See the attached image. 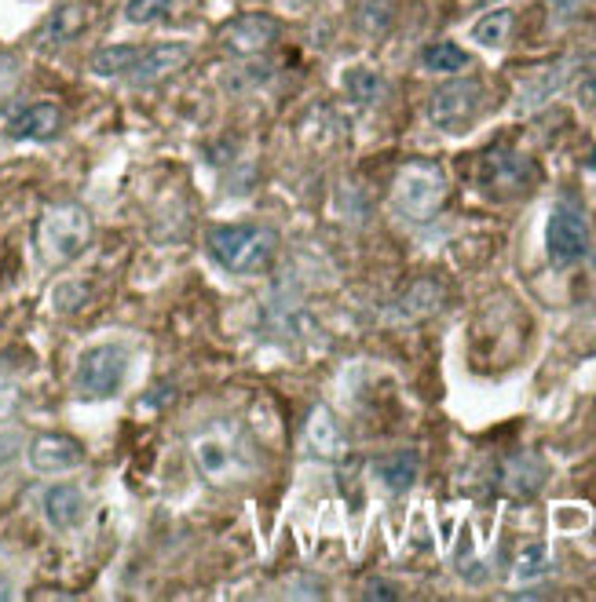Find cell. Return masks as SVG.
Here are the masks:
<instances>
[{"instance_id": "cell-33", "label": "cell", "mask_w": 596, "mask_h": 602, "mask_svg": "<svg viewBox=\"0 0 596 602\" xmlns=\"http://www.w3.org/2000/svg\"><path fill=\"white\" fill-rule=\"evenodd\" d=\"M366 599H399V592H396V588H388V584H369Z\"/></svg>"}, {"instance_id": "cell-29", "label": "cell", "mask_w": 596, "mask_h": 602, "mask_svg": "<svg viewBox=\"0 0 596 602\" xmlns=\"http://www.w3.org/2000/svg\"><path fill=\"white\" fill-rule=\"evenodd\" d=\"M15 81H19V59L0 52V95H8L15 88Z\"/></svg>"}, {"instance_id": "cell-5", "label": "cell", "mask_w": 596, "mask_h": 602, "mask_svg": "<svg viewBox=\"0 0 596 602\" xmlns=\"http://www.w3.org/2000/svg\"><path fill=\"white\" fill-rule=\"evenodd\" d=\"M391 201L410 220H432L447 201V172L432 161L399 168L396 183H391Z\"/></svg>"}, {"instance_id": "cell-17", "label": "cell", "mask_w": 596, "mask_h": 602, "mask_svg": "<svg viewBox=\"0 0 596 602\" xmlns=\"http://www.w3.org/2000/svg\"><path fill=\"white\" fill-rule=\"evenodd\" d=\"M545 478H550V467H545L539 456H516V461L505 467V489L516 493V497H534Z\"/></svg>"}, {"instance_id": "cell-34", "label": "cell", "mask_w": 596, "mask_h": 602, "mask_svg": "<svg viewBox=\"0 0 596 602\" xmlns=\"http://www.w3.org/2000/svg\"><path fill=\"white\" fill-rule=\"evenodd\" d=\"M285 4H290V8H301V4H304V0H285Z\"/></svg>"}, {"instance_id": "cell-12", "label": "cell", "mask_w": 596, "mask_h": 602, "mask_svg": "<svg viewBox=\"0 0 596 602\" xmlns=\"http://www.w3.org/2000/svg\"><path fill=\"white\" fill-rule=\"evenodd\" d=\"M190 44L184 41H165V44H154L147 52L139 55V63L128 70V81L139 84V88H147V84H158L165 77L180 74V70L190 63Z\"/></svg>"}, {"instance_id": "cell-16", "label": "cell", "mask_w": 596, "mask_h": 602, "mask_svg": "<svg viewBox=\"0 0 596 602\" xmlns=\"http://www.w3.org/2000/svg\"><path fill=\"white\" fill-rule=\"evenodd\" d=\"M571 74H575V63H571V59H564V63H556L550 70H542L539 77H531L527 84H523V92H520V99H516L520 114H531V110H539L542 103H550L553 95L567 84Z\"/></svg>"}, {"instance_id": "cell-6", "label": "cell", "mask_w": 596, "mask_h": 602, "mask_svg": "<svg viewBox=\"0 0 596 602\" xmlns=\"http://www.w3.org/2000/svg\"><path fill=\"white\" fill-rule=\"evenodd\" d=\"M483 106V84L464 77V81H447L443 88H436V95L428 99V120L443 131H464L480 117Z\"/></svg>"}, {"instance_id": "cell-32", "label": "cell", "mask_w": 596, "mask_h": 602, "mask_svg": "<svg viewBox=\"0 0 596 602\" xmlns=\"http://www.w3.org/2000/svg\"><path fill=\"white\" fill-rule=\"evenodd\" d=\"M550 8H553L556 19H567V15H575V11L582 8V0H550Z\"/></svg>"}, {"instance_id": "cell-35", "label": "cell", "mask_w": 596, "mask_h": 602, "mask_svg": "<svg viewBox=\"0 0 596 602\" xmlns=\"http://www.w3.org/2000/svg\"><path fill=\"white\" fill-rule=\"evenodd\" d=\"M589 168H593V172H596V150H593V158H589Z\"/></svg>"}, {"instance_id": "cell-23", "label": "cell", "mask_w": 596, "mask_h": 602, "mask_svg": "<svg viewBox=\"0 0 596 602\" xmlns=\"http://www.w3.org/2000/svg\"><path fill=\"white\" fill-rule=\"evenodd\" d=\"M421 63L425 70H432V74H461V70L469 66V52H461V47L450 41H439L425 47Z\"/></svg>"}, {"instance_id": "cell-9", "label": "cell", "mask_w": 596, "mask_h": 602, "mask_svg": "<svg viewBox=\"0 0 596 602\" xmlns=\"http://www.w3.org/2000/svg\"><path fill=\"white\" fill-rule=\"evenodd\" d=\"M27 461L38 475H63L85 464V445L70 435H59V431H44L30 442Z\"/></svg>"}, {"instance_id": "cell-15", "label": "cell", "mask_w": 596, "mask_h": 602, "mask_svg": "<svg viewBox=\"0 0 596 602\" xmlns=\"http://www.w3.org/2000/svg\"><path fill=\"white\" fill-rule=\"evenodd\" d=\"M85 493H81L77 486H70V482H63V486H52L44 493V519L52 522L55 529H74L81 526V519H85Z\"/></svg>"}, {"instance_id": "cell-4", "label": "cell", "mask_w": 596, "mask_h": 602, "mask_svg": "<svg viewBox=\"0 0 596 602\" xmlns=\"http://www.w3.org/2000/svg\"><path fill=\"white\" fill-rule=\"evenodd\" d=\"M88 241H92V215L85 204H74V201L52 204V209L41 215L38 245L48 263H70L88 249Z\"/></svg>"}, {"instance_id": "cell-30", "label": "cell", "mask_w": 596, "mask_h": 602, "mask_svg": "<svg viewBox=\"0 0 596 602\" xmlns=\"http://www.w3.org/2000/svg\"><path fill=\"white\" fill-rule=\"evenodd\" d=\"M22 450V439H19V431H0V472L15 461Z\"/></svg>"}, {"instance_id": "cell-21", "label": "cell", "mask_w": 596, "mask_h": 602, "mask_svg": "<svg viewBox=\"0 0 596 602\" xmlns=\"http://www.w3.org/2000/svg\"><path fill=\"white\" fill-rule=\"evenodd\" d=\"M512 19H516V15H512V8L487 11V15L472 27V41L483 44V47H502L509 41V33H512Z\"/></svg>"}, {"instance_id": "cell-11", "label": "cell", "mask_w": 596, "mask_h": 602, "mask_svg": "<svg viewBox=\"0 0 596 602\" xmlns=\"http://www.w3.org/2000/svg\"><path fill=\"white\" fill-rule=\"evenodd\" d=\"M534 183V165L523 158V154L512 150H494L491 158L483 161V187L491 190L494 198H516Z\"/></svg>"}, {"instance_id": "cell-3", "label": "cell", "mask_w": 596, "mask_h": 602, "mask_svg": "<svg viewBox=\"0 0 596 602\" xmlns=\"http://www.w3.org/2000/svg\"><path fill=\"white\" fill-rule=\"evenodd\" d=\"M128 366H133V355L125 344H95L77 358L74 388L85 402H111L125 388Z\"/></svg>"}, {"instance_id": "cell-20", "label": "cell", "mask_w": 596, "mask_h": 602, "mask_svg": "<svg viewBox=\"0 0 596 602\" xmlns=\"http://www.w3.org/2000/svg\"><path fill=\"white\" fill-rule=\"evenodd\" d=\"M143 47L136 44H111V47H100V52L92 55V74L100 77H128V70L139 63Z\"/></svg>"}, {"instance_id": "cell-24", "label": "cell", "mask_w": 596, "mask_h": 602, "mask_svg": "<svg viewBox=\"0 0 596 602\" xmlns=\"http://www.w3.org/2000/svg\"><path fill=\"white\" fill-rule=\"evenodd\" d=\"M550 548L545 545H527L520 551V559H516V570H512V577L516 581H542L545 573H550Z\"/></svg>"}, {"instance_id": "cell-28", "label": "cell", "mask_w": 596, "mask_h": 602, "mask_svg": "<svg viewBox=\"0 0 596 602\" xmlns=\"http://www.w3.org/2000/svg\"><path fill=\"white\" fill-rule=\"evenodd\" d=\"M556 526L560 529H586L589 526V511L586 508H571V504H560L556 508Z\"/></svg>"}, {"instance_id": "cell-14", "label": "cell", "mask_w": 596, "mask_h": 602, "mask_svg": "<svg viewBox=\"0 0 596 602\" xmlns=\"http://www.w3.org/2000/svg\"><path fill=\"white\" fill-rule=\"evenodd\" d=\"M443 285L439 282H414L407 293H402L396 304L388 307V315L391 318H399V321H417V318H432L439 307H443Z\"/></svg>"}, {"instance_id": "cell-13", "label": "cell", "mask_w": 596, "mask_h": 602, "mask_svg": "<svg viewBox=\"0 0 596 602\" xmlns=\"http://www.w3.org/2000/svg\"><path fill=\"white\" fill-rule=\"evenodd\" d=\"M344 431L337 424V416L330 413L326 405H315L312 416H307V431H304V453L312 456V461H322V464H337L344 456Z\"/></svg>"}, {"instance_id": "cell-8", "label": "cell", "mask_w": 596, "mask_h": 602, "mask_svg": "<svg viewBox=\"0 0 596 602\" xmlns=\"http://www.w3.org/2000/svg\"><path fill=\"white\" fill-rule=\"evenodd\" d=\"M282 27L264 11H257V15H238L231 19L228 27L220 30V44L228 47L231 55H242V59H253L260 52H268L271 44L279 41Z\"/></svg>"}, {"instance_id": "cell-19", "label": "cell", "mask_w": 596, "mask_h": 602, "mask_svg": "<svg viewBox=\"0 0 596 602\" xmlns=\"http://www.w3.org/2000/svg\"><path fill=\"white\" fill-rule=\"evenodd\" d=\"M417 472H421V461H417L414 450L391 453L388 461L377 464V478L385 482V489H391V493H407L417 482Z\"/></svg>"}, {"instance_id": "cell-27", "label": "cell", "mask_w": 596, "mask_h": 602, "mask_svg": "<svg viewBox=\"0 0 596 602\" xmlns=\"http://www.w3.org/2000/svg\"><path fill=\"white\" fill-rule=\"evenodd\" d=\"M77 285H81V282H63V285L55 288V307H59V310H66V315H70L74 307L85 304V288H77Z\"/></svg>"}, {"instance_id": "cell-1", "label": "cell", "mask_w": 596, "mask_h": 602, "mask_svg": "<svg viewBox=\"0 0 596 602\" xmlns=\"http://www.w3.org/2000/svg\"><path fill=\"white\" fill-rule=\"evenodd\" d=\"M190 456L201 478L212 486H238L253 475L257 467V445L249 431L234 420H212L190 439Z\"/></svg>"}, {"instance_id": "cell-25", "label": "cell", "mask_w": 596, "mask_h": 602, "mask_svg": "<svg viewBox=\"0 0 596 602\" xmlns=\"http://www.w3.org/2000/svg\"><path fill=\"white\" fill-rule=\"evenodd\" d=\"M172 11V0H128L125 4V19L133 27H154Z\"/></svg>"}, {"instance_id": "cell-26", "label": "cell", "mask_w": 596, "mask_h": 602, "mask_svg": "<svg viewBox=\"0 0 596 602\" xmlns=\"http://www.w3.org/2000/svg\"><path fill=\"white\" fill-rule=\"evenodd\" d=\"M391 27V0H369L363 8V30L366 33H385Z\"/></svg>"}, {"instance_id": "cell-31", "label": "cell", "mask_w": 596, "mask_h": 602, "mask_svg": "<svg viewBox=\"0 0 596 602\" xmlns=\"http://www.w3.org/2000/svg\"><path fill=\"white\" fill-rule=\"evenodd\" d=\"M19 405V383L8 377V372H0V416L11 413V409Z\"/></svg>"}, {"instance_id": "cell-18", "label": "cell", "mask_w": 596, "mask_h": 602, "mask_svg": "<svg viewBox=\"0 0 596 602\" xmlns=\"http://www.w3.org/2000/svg\"><path fill=\"white\" fill-rule=\"evenodd\" d=\"M85 22H88V8H85V4H77V0H70V4H63L52 19H48V27H44V33H41V41H48V44H66V41L81 38Z\"/></svg>"}, {"instance_id": "cell-10", "label": "cell", "mask_w": 596, "mask_h": 602, "mask_svg": "<svg viewBox=\"0 0 596 602\" xmlns=\"http://www.w3.org/2000/svg\"><path fill=\"white\" fill-rule=\"evenodd\" d=\"M0 131L8 139H33V142H48L63 131V110L59 103H30V106H19L0 117Z\"/></svg>"}, {"instance_id": "cell-7", "label": "cell", "mask_w": 596, "mask_h": 602, "mask_svg": "<svg viewBox=\"0 0 596 602\" xmlns=\"http://www.w3.org/2000/svg\"><path fill=\"white\" fill-rule=\"evenodd\" d=\"M545 252H550L553 267H575L589 252V226L575 204H556L545 226Z\"/></svg>"}, {"instance_id": "cell-22", "label": "cell", "mask_w": 596, "mask_h": 602, "mask_svg": "<svg viewBox=\"0 0 596 602\" xmlns=\"http://www.w3.org/2000/svg\"><path fill=\"white\" fill-rule=\"evenodd\" d=\"M344 92H348L359 106H369V103H377L380 95H385V81H380L377 70L352 66L348 74H344Z\"/></svg>"}, {"instance_id": "cell-2", "label": "cell", "mask_w": 596, "mask_h": 602, "mask_svg": "<svg viewBox=\"0 0 596 602\" xmlns=\"http://www.w3.org/2000/svg\"><path fill=\"white\" fill-rule=\"evenodd\" d=\"M209 256L228 274H264L279 256V234L271 226L217 223L206 231Z\"/></svg>"}]
</instances>
